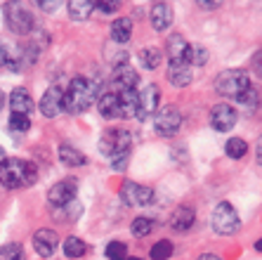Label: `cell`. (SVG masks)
Masks as SVG:
<instances>
[{
	"mask_svg": "<svg viewBox=\"0 0 262 260\" xmlns=\"http://www.w3.org/2000/svg\"><path fill=\"white\" fill-rule=\"evenodd\" d=\"M99 99V83L90 81L85 76H76L69 83V90L64 92V109L69 114H83Z\"/></svg>",
	"mask_w": 262,
	"mask_h": 260,
	"instance_id": "obj_1",
	"label": "cell"
},
{
	"mask_svg": "<svg viewBox=\"0 0 262 260\" xmlns=\"http://www.w3.org/2000/svg\"><path fill=\"white\" fill-rule=\"evenodd\" d=\"M38 180V166L26 158H7L0 166V185H5L7 189H19V187H31Z\"/></svg>",
	"mask_w": 262,
	"mask_h": 260,
	"instance_id": "obj_2",
	"label": "cell"
},
{
	"mask_svg": "<svg viewBox=\"0 0 262 260\" xmlns=\"http://www.w3.org/2000/svg\"><path fill=\"white\" fill-rule=\"evenodd\" d=\"M248 88H250V78L244 69H229V71H222L215 78V92L222 97L238 99Z\"/></svg>",
	"mask_w": 262,
	"mask_h": 260,
	"instance_id": "obj_3",
	"label": "cell"
},
{
	"mask_svg": "<svg viewBox=\"0 0 262 260\" xmlns=\"http://www.w3.org/2000/svg\"><path fill=\"white\" fill-rule=\"evenodd\" d=\"M130 147H133V133L130 130H121V128H109L102 135V139H99V151L109 158L130 154Z\"/></svg>",
	"mask_w": 262,
	"mask_h": 260,
	"instance_id": "obj_4",
	"label": "cell"
},
{
	"mask_svg": "<svg viewBox=\"0 0 262 260\" xmlns=\"http://www.w3.org/2000/svg\"><path fill=\"white\" fill-rule=\"evenodd\" d=\"M238 227H241V218H238L236 208L227 201H220L213 211V230L220 236H232L238 232Z\"/></svg>",
	"mask_w": 262,
	"mask_h": 260,
	"instance_id": "obj_5",
	"label": "cell"
},
{
	"mask_svg": "<svg viewBox=\"0 0 262 260\" xmlns=\"http://www.w3.org/2000/svg\"><path fill=\"white\" fill-rule=\"evenodd\" d=\"M5 24L12 33L26 36L33 31V14L19 3H5Z\"/></svg>",
	"mask_w": 262,
	"mask_h": 260,
	"instance_id": "obj_6",
	"label": "cell"
},
{
	"mask_svg": "<svg viewBox=\"0 0 262 260\" xmlns=\"http://www.w3.org/2000/svg\"><path fill=\"white\" fill-rule=\"evenodd\" d=\"M180 126H182V114L175 104H168L163 109H159L154 114V128L161 137H172V135L180 133Z\"/></svg>",
	"mask_w": 262,
	"mask_h": 260,
	"instance_id": "obj_7",
	"label": "cell"
},
{
	"mask_svg": "<svg viewBox=\"0 0 262 260\" xmlns=\"http://www.w3.org/2000/svg\"><path fill=\"white\" fill-rule=\"evenodd\" d=\"M76 194H78V180L76 177H64V180L55 182L48 189V201L52 208H64L76 199Z\"/></svg>",
	"mask_w": 262,
	"mask_h": 260,
	"instance_id": "obj_8",
	"label": "cell"
},
{
	"mask_svg": "<svg viewBox=\"0 0 262 260\" xmlns=\"http://www.w3.org/2000/svg\"><path fill=\"white\" fill-rule=\"evenodd\" d=\"M154 189L151 187H146V185H140V182H123V187H121V199L125 206H151L154 201Z\"/></svg>",
	"mask_w": 262,
	"mask_h": 260,
	"instance_id": "obj_9",
	"label": "cell"
},
{
	"mask_svg": "<svg viewBox=\"0 0 262 260\" xmlns=\"http://www.w3.org/2000/svg\"><path fill=\"white\" fill-rule=\"evenodd\" d=\"M238 121V114L234 109L232 104H215L213 111H210V126L217 130V133H227V130H232Z\"/></svg>",
	"mask_w": 262,
	"mask_h": 260,
	"instance_id": "obj_10",
	"label": "cell"
},
{
	"mask_svg": "<svg viewBox=\"0 0 262 260\" xmlns=\"http://www.w3.org/2000/svg\"><path fill=\"white\" fill-rule=\"evenodd\" d=\"M38 109L45 118H55V116L61 114L64 109V90H61L59 85H50L45 95L40 97V104H38Z\"/></svg>",
	"mask_w": 262,
	"mask_h": 260,
	"instance_id": "obj_11",
	"label": "cell"
},
{
	"mask_svg": "<svg viewBox=\"0 0 262 260\" xmlns=\"http://www.w3.org/2000/svg\"><path fill=\"white\" fill-rule=\"evenodd\" d=\"M159 97H161V90L159 85H146L144 90L137 92V99H140V109H137V118L140 121H146L151 118L156 111H159Z\"/></svg>",
	"mask_w": 262,
	"mask_h": 260,
	"instance_id": "obj_12",
	"label": "cell"
},
{
	"mask_svg": "<svg viewBox=\"0 0 262 260\" xmlns=\"http://www.w3.org/2000/svg\"><path fill=\"white\" fill-rule=\"evenodd\" d=\"M140 83V73L135 71L133 67H116L111 73V92H125V90H135Z\"/></svg>",
	"mask_w": 262,
	"mask_h": 260,
	"instance_id": "obj_13",
	"label": "cell"
},
{
	"mask_svg": "<svg viewBox=\"0 0 262 260\" xmlns=\"http://www.w3.org/2000/svg\"><path fill=\"white\" fill-rule=\"evenodd\" d=\"M165 50H168V59L170 64H187V57H189L191 43L182 36V33H172L165 43Z\"/></svg>",
	"mask_w": 262,
	"mask_h": 260,
	"instance_id": "obj_14",
	"label": "cell"
},
{
	"mask_svg": "<svg viewBox=\"0 0 262 260\" xmlns=\"http://www.w3.org/2000/svg\"><path fill=\"white\" fill-rule=\"evenodd\" d=\"M196 223V213L191 206H177L170 215V230L172 232H189Z\"/></svg>",
	"mask_w": 262,
	"mask_h": 260,
	"instance_id": "obj_15",
	"label": "cell"
},
{
	"mask_svg": "<svg viewBox=\"0 0 262 260\" xmlns=\"http://www.w3.org/2000/svg\"><path fill=\"white\" fill-rule=\"evenodd\" d=\"M57 244H59V236L52 230H38L33 234V248H36L38 255L43 258H50V255L57 251Z\"/></svg>",
	"mask_w": 262,
	"mask_h": 260,
	"instance_id": "obj_16",
	"label": "cell"
},
{
	"mask_svg": "<svg viewBox=\"0 0 262 260\" xmlns=\"http://www.w3.org/2000/svg\"><path fill=\"white\" fill-rule=\"evenodd\" d=\"M10 109H12V114L29 116L31 111H36V102H33V97L29 95L26 88H14L10 92Z\"/></svg>",
	"mask_w": 262,
	"mask_h": 260,
	"instance_id": "obj_17",
	"label": "cell"
},
{
	"mask_svg": "<svg viewBox=\"0 0 262 260\" xmlns=\"http://www.w3.org/2000/svg\"><path fill=\"white\" fill-rule=\"evenodd\" d=\"M172 7L168 5V3H156V5H151V12H149V22H151V26L156 31H165L172 26Z\"/></svg>",
	"mask_w": 262,
	"mask_h": 260,
	"instance_id": "obj_18",
	"label": "cell"
},
{
	"mask_svg": "<svg viewBox=\"0 0 262 260\" xmlns=\"http://www.w3.org/2000/svg\"><path fill=\"white\" fill-rule=\"evenodd\" d=\"M97 109H99V116L106 118V121L121 118V102H118V95L111 90L104 92V95L97 99Z\"/></svg>",
	"mask_w": 262,
	"mask_h": 260,
	"instance_id": "obj_19",
	"label": "cell"
},
{
	"mask_svg": "<svg viewBox=\"0 0 262 260\" xmlns=\"http://www.w3.org/2000/svg\"><path fill=\"white\" fill-rule=\"evenodd\" d=\"M57 156H59L61 166H69V168H80V166L88 164L85 154H83L80 149H76V147H71V145H61L59 151H57Z\"/></svg>",
	"mask_w": 262,
	"mask_h": 260,
	"instance_id": "obj_20",
	"label": "cell"
},
{
	"mask_svg": "<svg viewBox=\"0 0 262 260\" xmlns=\"http://www.w3.org/2000/svg\"><path fill=\"white\" fill-rule=\"evenodd\" d=\"M165 76H168L170 85H175V88H187L191 83V78H194L189 64H170Z\"/></svg>",
	"mask_w": 262,
	"mask_h": 260,
	"instance_id": "obj_21",
	"label": "cell"
},
{
	"mask_svg": "<svg viewBox=\"0 0 262 260\" xmlns=\"http://www.w3.org/2000/svg\"><path fill=\"white\" fill-rule=\"evenodd\" d=\"M111 41L114 43H128L133 38V19L130 17H118L114 19V24L109 29Z\"/></svg>",
	"mask_w": 262,
	"mask_h": 260,
	"instance_id": "obj_22",
	"label": "cell"
},
{
	"mask_svg": "<svg viewBox=\"0 0 262 260\" xmlns=\"http://www.w3.org/2000/svg\"><path fill=\"white\" fill-rule=\"evenodd\" d=\"M118 102H121V118H137V109H140L137 90L118 92Z\"/></svg>",
	"mask_w": 262,
	"mask_h": 260,
	"instance_id": "obj_23",
	"label": "cell"
},
{
	"mask_svg": "<svg viewBox=\"0 0 262 260\" xmlns=\"http://www.w3.org/2000/svg\"><path fill=\"white\" fill-rule=\"evenodd\" d=\"M67 7H69V17L73 22H85L92 14V10H95V3H90V0H71V3H67Z\"/></svg>",
	"mask_w": 262,
	"mask_h": 260,
	"instance_id": "obj_24",
	"label": "cell"
},
{
	"mask_svg": "<svg viewBox=\"0 0 262 260\" xmlns=\"http://www.w3.org/2000/svg\"><path fill=\"white\" fill-rule=\"evenodd\" d=\"M0 69L19 71V69H21V57L10 52V48H5V45H0Z\"/></svg>",
	"mask_w": 262,
	"mask_h": 260,
	"instance_id": "obj_25",
	"label": "cell"
},
{
	"mask_svg": "<svg viewBox=\"0 0 262 260\" xmlns=\"http://www.w3.org/2000/svg\"><path fill=\"white\" fill-rule=\"evenodd\" d=\"M88 246L83 239H78V236H69L67 242H64V253H67V258H80V255H85Z\"/></svg>",
	"mask_w": 262,
	"mask_h": 260,
	"instance_id": "obj_26",
	"label": "cell"
},
{
	"mask_svg": "<svg viewBox=\"0 0 262 260\" xmlns=\"http://www.w3.org/2000/svg\"><path fill=\"white\" fill-rule=\"evenodd\" d=\"M137 55H140V62L144 69H151L154 71V69L161 64V52L156 48H142Z\"/></svg>",
	"mask_w": 262,
	"mask_h": 260,
	"instance_id": "obj_27",
	"label": "cell"
},
{
	"mask_svg": "<svg viewBox=\"0 0 262 260\" xmlns=\"http://www.w3.org/2000/svg\"><path fill=\"white\" fill-rule=\"evenodd\" d=\"M225 151L229 158H244L246 151H248V145H246V139H241V137H232V139H227Z\"/></svg>",
	"mask_w": 262,
	"mask_h": 260,
	"instance_id": "obj_28",
	"label": "cell"
},
{
	"mask_svg": "<svg viewBox=\"0 0 262 260\" xmlns=\"http://www.w3.org/2000/svg\"><path fill=\"white\" fill-rule=\"evenodd\" d=\"M0 260H26L21 244H5V246H0Z\"/></svg>",
	"mask_w": 262,
	"mask_h": 260,
	"instance_id": "obj_29",
	"label": "cell"
},
{
	"mask_svg": "<svg viewBox=\"0 0 262 260\" xmlns=\"http://www.w3.org/2000/svg\"><path fill=\"white\" fill-rule=\"evenodd\" d=\"M151 260H168L172 255V242H168V239H161V242H156L151 246Z\"/></svg>",
	"mask_w": 262,
	"mask_h": 260,
	"instance_id": "obj_30",
	"label": "cell"
},
{
	"mask_svg": "<svg viewBox=\"0 0 262 260\" xmlns=\"http://www.w3.org/2000/svg\"><path fill=\"white\" fill-rule=\"evenodd\" d=\"M130 230H133V234H135V236H146V234H151V230H154V220H151V218H144V215H140V218H135V220H133Z\"/></svg>",
	"mask_w": 262,
	"mask_h": 260,
	"instance_id": "obj_31",
	"label": "cell"
},
{
	"mask_svg": "<svg viewBox=\"0 0 262 260\" xmlns=\"http://www.w3.org/2000/svg\"><path fill=\"white\" fill-rule=\"evenodd\" d=\"M206 62H208V50L201 48V45H191L187 64H189V67H203Z\"/></svg>",
	"mask_w": 262,
	"mask_h": 260,
	"instance_id": "obj_32",
	"label": "cell"
},
{
	"mask_svg": "<svg viewBox=\"0 0 262 260\" xmlns=\"http://www.w3.org/2000/svg\"><path fill=\"white\" fill-rule=\"evenodd\" d=\"M7 126H10L12 133H26V130L31 128V118L29 116H21V114H12L10 116V121H7Z\"/></svg>",
	"mask_w": 262,
	"mask_h": 260,
	"instance_id": "obj_33",
	"label": "cell"
},
{
	"mask_svg": "<svg viewBox=\"0 0 262 260\" xmlns=\"http://www.w3.org/2000/svg\"><path fill=\"white\" fill-rule=\"evenodd\" d=\"M104 253H106V258L109 260H118V258H125L128 248H125V244L123 242H111L109 246L104 248Z\"/></svg>",
	"mask_w": 262,
	"mask_h": 260,
	"instance_id": "obj_34",
	"label": "cell"
},
{
	"mask_svg": "<svg viewBox=\"0 0 262 260\" xmlns=\"http://www.w3.org/2000/svg\"><path fill=\"white\" fill-rule=\"evenodd\" d=\"M238 102L244 104L248 111H253V107H255V102H257V90H255V88H248L244 95L238 97Z\"/></svg>",
	"mask_w": 262,
	"mask_h": 260,
	"instance_id": "obj_35",
	"label": "cell"
},
{
	"mask_svg": "<svg viewBox=\"0 0 262 260\" xmlns=\"http://www.w3.org/2000/svg\"><path fill=\"white\" fill-rule=\"evenodd\" d=\"M116 10H118V3H104V0L95 3V12H99V14H114Z\"/></svg>",
	"mask_w": 262,
	"mask_h": 260,
	"instance_id": "obj_36",
	"label": "cell"
},
{
	"mask_svg": "<svg viewBox=\"0 0 262 260\" xmlns=\"http://www.w3.org/2000/svg\"><path fill=\"white\" fill-rule=\"evenodd\" d=\"M128 161H130V154H123V156H116V158H111V168L114 170H125L128 168Z\"/></svg>",
	"mask_w": 262,
	"mask_h": 260,
	"instance_id": "obj_37",
	"label": "cell"
},
{
	"mask_svg": "<svg viewBox=\"0 0 262 260\" xmlns=\"http://www.w3.org/2000/svg\"><path fill=\"white\" fill-rule=\"evenodd\" d=\"M59 0H57V3H48V0H40V3H38V7H40V10H43V12H57V10H59Z\"/></svg>",
	"mask_w": 262,
	"mask_h": 260,
	"instance_id": "obj_38",
	"label": "cell"
},
{
	"mask_svg": "<svg viewBox=\"0 0 262 260\" xmlns=\"http://www.w3.org/2000/svg\"><path fill=\"white\" fill-rule=\"evenodd\" d=\"M253 69H255L257 76H262V52H257V55L253 57Z\"/></svg>",
	"mask_w": 262,
	"mask_h": 260,
	"instance_id": "obj_39",
	"label": "cell"
},
{
	"mask_svg": "<svg viewBox=\"0 0 262 260\" xmlns=\"http://www.w3.org/2000/svg\"><path fill=\"white\" fill-rule=\"evenodd\" d=\"M255 161L257 166H262V135L257 137V145H255Z\"/></svg>",
	"mask_w": 262,
	"mask_h": 260,
	"instance_id": "obj_40",
	"label": "cell"
},
{
	"mask_svg": "<svg viewBox=\"0 0 262 260\" xmlns=\"http://www.w3.org/2000/svg\"><path fill=\"white\" fill-rule=\"evenodd\" d=\"M199 260H220V255L217 253H203V255H199Z\"/></svg>",
	"mask_w": 262,
	"mask_h": 260,
	"instance_id": "obj_41",
	"label": "cell"
},
{
	"mask_svg": "<svg viewBox=\"0 0 262 260\" xmlns=\"http://www.w3.org/2000/svg\"><path fill=\"white\" fill-rule=\"evenodd\" d=\"M201 7H206V10H215V7H220V3H199Z\"/></svg>",
	"mask_w": 262,
	"mask_h": 260,
	"instance_id": "obj_42",
	"label": "cell"
},
{
	"mask_svg": "<svg viewBox=\"0 0 262 260\" xmlns=\"http://www.w3.org/2000/svg\"><path fill=\"white\" fill-rule=\"evenodd\" d=\"M5 161H7V156H5V149H3V147H0V166L5 164Z\"/></svg>",
	"mask_w": 262,
	"mask_h": 260,
	"instance_id": "obj_43",
	"label": "cell"
},
{
	"mask_svg": "<svg viewBox=\"0 0 262 260\" xmlns=\"http://www.w3.org/2000/svg\"><path fill=\"white\" fill-rule=\"evenodd\" d=\"M3 107H5V92L0 90V109H3Z\"/></svg>",
	"mask_w": 262,
	"mask_h": 260,
	"instance_id": "obj_44",
	"label": "cell"
},
{
	"mask_svg": "<svg viewBox=\"0 0 262 260\" xmlns=\"http://www.w3.org/2000/svg\"><path fill=\"white\" fill-rule=\"evenodd\" d=\"M255 251H260V253H262V236H260V239H257V242H255Z\"/></svg>",
	"mask_w": 262,
	"mask_h": 260,
	"instance_id": "obj_45",
	"label": "cell"
},
{
	"mask_svg": "<svg viewBox=\"0 0 262 260\" xmlns=\"http://www.w3.org/2000/svg\"><path fill=\"white\" fill-rule=\"evenodd\" d=\"M118 260H140V258H128V255H125V258H118Z\"/></svg>",
	"mask_w": 262,
	"mask_h": 260,
	"instance_id": "obj_46",
	"label": "cell"
}]
</instances>
